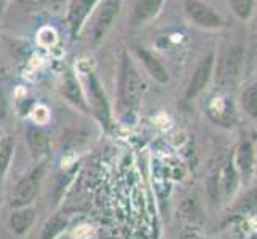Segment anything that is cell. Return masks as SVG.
Instances as JSON below:
<instances>
[{
    "label": "cell",
    "instance_id": "1",
    "mask_svg": "<svg viewBox=\"0 0 257 239\" xmlns=\"http://www.w3.org/2000/svg\"><path fill=\"white\" fill-rule=\"evenodd\" d=\"M143 78L126 50L121 51L117 75V109L121 117L135 113L143 99Z\"/></svg>",
    "mask_w": 257,
    "mask_h": 239
},
{
    "label": "cell",
    "instance_id": "5",
    "mask_svg": "<svg viewBox=\"0 0 257 239\" xmlns=\"http://www.w3.org/2000/svg\"><path fill=\"white\" fill-rule=\"evenodd\" d=\"M42 175H43V164L35 167L32 172L24 175L23 179L16 183V187L12 193V198H10L12 209L28 207L32 204L34 199L37 198L39 190H40Z\"/></svg>",
    "mask_w": 257,
    "mask_h": 239
},
{
    "label": "cell",
    "instance_id": "2",
    "mask_svg": "<svg viewBox=\"0 0 257 239\" xmlns=\"http://www.w3.org/2000/svg\"><path fill=\"white\" fill-rule=\"evenodd\" d=\"M123 0H99L91 15L83 26L82 34L86 35L88 42L93 47H97L107 37V34L113 28L115 21L120 15Z\"/></svg>",
    "mask_w": 257,
    "mask_h": 239
},
{
    "label": "cell",
    "instance_id": "10",
    "mask_svg": "<svg viewBox=\"0 0 257 239\" xmlns=\"http://www.w3.org/2000/svg\"><path fill=\"white\" fill-rule=\"evenodd\" d=\"M99 0H67L66 23L72 37H78L83 31V26L91 15Z\"/></svg>",
    "mask_w": 257,
    "mask_h": 239
},
{
    "label": "cell",
    "instance_id": "14",
    "mask_svg": "<svg viewBox=\"0 0 257 239\" xmlns=\"http://www.w3.org/2000/svg\"><path fill=\"white\" fill-rule=\"evenodd\" d=\"M26 144L35 161H42L43 158H47L50 155L51 144H50V137L42 128L31 125L26 129Z\"/></svg>",
    "mask_w": 257,
    "mask_h": 239
},
{
    "label": "cell",
    "instance_id": "21",
    "mask_svg": "<svg viewBox=\"0 0 257 239\" xmlns=\"http://www.w3.org/2000/svg\"><path fill=\"white\" fill-rule=\"evenodd\" d=\"M13 150H15V140L7 136L4 139V142L0 144V174H4L8 164H10Z\"/></svg>",
    "mask_w": 257,
    "mask_h": 239
},
{
    "label": "cell",
    "instance_id": "7",
    "mask_svg": "<svg viewBox=\"0 0 257 239\" xmlns=\"http://www.w3.org/2000/svg\"><path fill=\"white\" fill-rule=\"evenodd\" d=\"M233 161L238 169V174H240L241 182L247 183L252 179V174L257 164L255 147H254V142L247 136H241L240 142L233 148Z\"/></svg>",
    "mask_w": 257,
    "mask_h": 239
},
{
    "label": "cell",
    "instance_id": "9",
    "mask_svg": "<svg viewBox=\"0 0 257 239\" xmlns=\"http://www.w3.org/2000/svg\"><path fill=\"white\" fill-rule=\"evenodd\" d=\"M214 53H208V55L203 58L198 66L195 67L193 75L189 80V85L185 88V99L192 101L195 97H198L203 91L206 90V86L209 85V80L212 77V70H214Z\"/></svg>",
    "mask_w": 257,
    "mask_h": 239
},
{
    "label": "cell",
    "instance_id": "24",
    "mask_svg": "<svg viewBox=\"0 0 257 239\" xmlns=\"http://www.w3.org/2000/svg\"><path fill=\"white\" fill-rule=\"evenodd\" d=\"M28 2H29V4H35V5H37V4L45 2V0H28Z\"/></svg>",
    "mask_w": 257,
    "mask_h": 239
},
{
    "label": "cell",
    "instance_id": "3",
    "mask_svg": "<svg viewBox=\"0 0 257 239\" xmlns=\"http://www.w3.org/2000/svg\"><path fill=\"white\" fill-rule=\"evenodd\" d=\"M243 58L244 51L240 45H228L220 51L214 72L216 85L220 90H227L236 83L243 67Z\"/></svg>",
    "mask_w": 257,
    "mask_h": 239
},
{
    "label": "cell",
    "instance_id": "12",
    "mask_svg": "<svg viewBox=\"0 0 257 239\" xmlns=\"http://www.w3.org/2000/svg\"><path fill=\"white\" fill-rule=\"evenodd\" d=\"M165 0H135L130 15V24L133 28H141L158 16Z\"/></svg>",
    "mask_w": 257,
    "mask_h": 239
},
{
    "label": "cell",
    "instance_id": "26",
    "mask_svg": "<svg viewBox=\"0 0 257 239\" xmlns=\"http://www.w3.org/2000/svg\"><path fill=\"white\" fill-rule=\"evenodd\" d=\"M255 159H257V147H255Z\"/></svg>",
    "mask_w": 257,
    "mask_h": 239
},
{
    "label": "cell",
    "instance_id": "25",
    "mask_svg": "<svg viewBox=\"0 0 257 239\" xmlns=\"http://www.w3.org/2000/svg\"><path fill=\"white\" fill-rule=\"evenodd\" d=\"M252 239H257V233H255V234L252 236Z\"/></svg>",
    "mask_w": 257,
    "mask_h": 239
},
{
    "label": "cell",
    "instance_id": "4",
    "mask_svg": "<svg viewBox=\"0 0 257 239\" xmlns=\"http://www.w3.org/2000/svg\"><path fill=\"white\" fill-rule=\"evenodd\" d=\"M80 82H82L83 91L86 96V102L90 105V112L104 126H109L112 121L110 104L102 90L99 78H97V75L91 69H88V70H83V80H80Z\"/></svg>",
    "mask_w": 257,
    "mask_h": 239
},
{
    "label": "cell",
    "instance_id": "8",
    "mask_svg": "<svg viewBox=\"0 0 257 239\" xmlns=\"http://www.w3.org/2000/svg\"><path fill=\"white\" fill-rule=\"evenodd\" d=\"M59 90L63 97L72 105V107H75L77 110H80L83 113H91L90 105L86 102V96L83 91L82 82L72 69H66V72L63 74V80H61Z\"/></svg>",
    "mask_w": 257,
    "mask_h": 239
},
{
    "label": "cell",
    "instance_id": "22",
    "mask_svg": "<svg viewBox=\"0 0 257 239\" xmlns=\"http://www.w3.org/2000/svg\"><path fill=\"white\" fill-rule=\"evenodd\" d=\"M228 4L240 20H247L252 13L254 0H228Z\"/></svg>",
    "mask_w": 257,
    "mask_h": 239
},
{
    "label": "cell",
    "instance_id": "18",
    "mask_svg": "<svg viewBox=\"0 0 257 239\" xmlns=\"http://www.w3.org/2000/svg\"><path fill=\"white\" fill-rule=\"evenodd\" d=\"M67 226H69L67 217L61 215V214H55L47 220L45 225H43L42 233H40V239H58L66 231Z\"/></svg>",
    "mask_w": 257,
    "mask_h": 239
},
{
    "label": "cell",
    "instance_id": "17",
    "mask_svg": "<svg viewBox=\"0 0 257 239\" xmlns=\"http://www.w3.org/2000/svg\"><path fill=\"white\" fill-rule=\"evenodd\" d=\"M230 215L233 217H252L257 215V187L246 190L230 206Z\"/></svg>",
    "mask_w": 257,
    "mask_h": 239
},
{
    "label": "cell",
    "instance_id": "16",
    "mask_svg": "<svg viewBox=\"0 0 257 239\" xmlns=\"http://www.w3.org/2000/svg\"><path fill=\"white\" fill-rule=\"evenodd\" d=\"M35 215H37V210L32 206L13 209L10 217H8V226H10V229L15 234L24 236L32 228L35 222Z\"/></svg>",
    "mask_w": 257,
    "mask_h": 239
},
{
    "label": "cell",
    "instance_id": "19",
    "mask_svg": "<svg viewBox=\"0 0 257 239\" xmlns=\"http://www.w3.org/2000/svg\"><path fill=\"white\" fill-rule=\"evenodd\" d=\"M241 109L246 113V117L257 121V83H252L241 93L240 97Z\"/></svg>",
    "mask_w": 257,
    "mask_h": 239
},
{
    "label": "cell",
    "instance_id": "20",
    "mask_svg": "<svg viewBox=\"0 0 257 239\" xmlns=\"http://www.w3.org/2000/svg\"><path fill=\"white\" fill-rule=\"evenodd\" d=\"M179 215L185 220V222H190V223L200 222L203 218L200 202L195 198H185L179 206Z\"/></svg>",
    "mask_w": 257,
    "mask_h": 239
},
{
    "label": "cell",
    "instance_id": "6",
    "mask_svg": "<svg viewBox=\"0 0 257 239\" xmlns=\"http://www.w3.org/2000/svg\"><path fill=\"white\" fill-rule=\"evenodd\" d=\"M184 12L189 20L201 29H220L225 26L222 18L201 0H185Z\"/></svg>",
    "mask_w": 257,
    "mask_h": 239
},
{
    "label": "cell",
    "instance_id": "23",
    "mask_svg": "<svg viewBox=\"0 0 257 239\" xmlns=\"http://www.w3.org/2000/svg\"><path fill=\"white\" fill-rule=\"evenodd\" d=\"M12 0H0V12H5V8L8 7V4H10Z\"/></svg>",
    "mask_w": 257,
    "mask_h": 239
},
{
    "label": "cell",
    "instance_id": "13",
    "mask_svg": "<svg viewBox=\"0 0 257 239\" xmlns=\"http://www.w3.org/2000/svg\"><path fill=\"white\" fill-rule=\"evenodd\" d=\"M217 171H219L220 193H222L225 198H232L233 194L238 191V187H240V183H241L240 174H238V169H236L235 161H233V150L228 153L222 167Z\"/></svg>",
    "mask_w": 257,
    "mask_h": 239
},
{
    "label": "cell",
    "instance_id": "15",
    "mask_svg": "<svg viewBox=\"0 0 257 239\" xmlns=\"http://www.w3.org/2000/svg\"><path fill=\"white\" fill-rule=\"evenodd\" d=\"M133 51H135L136 58L141 61V64L144 66V69L147 70L149 75L152 77L155 82L162 83V85L168 83V80H170L168 70L154 53H150L147 48H143V47H133Z\"/></svg>",
    "mask_w": 257,
    "mask_h": 239
},
{
    "label": "cell",
    "instance_id": "11",
    "mask_svg": "<svg viewBox=\"0 0 257 239\" xmlns=\"http://www.w3.org/2000/svg\"><path fill=\"white\" fill-rule=\"evenodd\" d=\"M206 113L211 118V121L216 123L219 126L232 128L235 123L233 105H232V101H230L225 94L212 96L206 105Z\"/></svg>",
    "mask_w": 257,
    "mask_h": 239
}]
</instances>
